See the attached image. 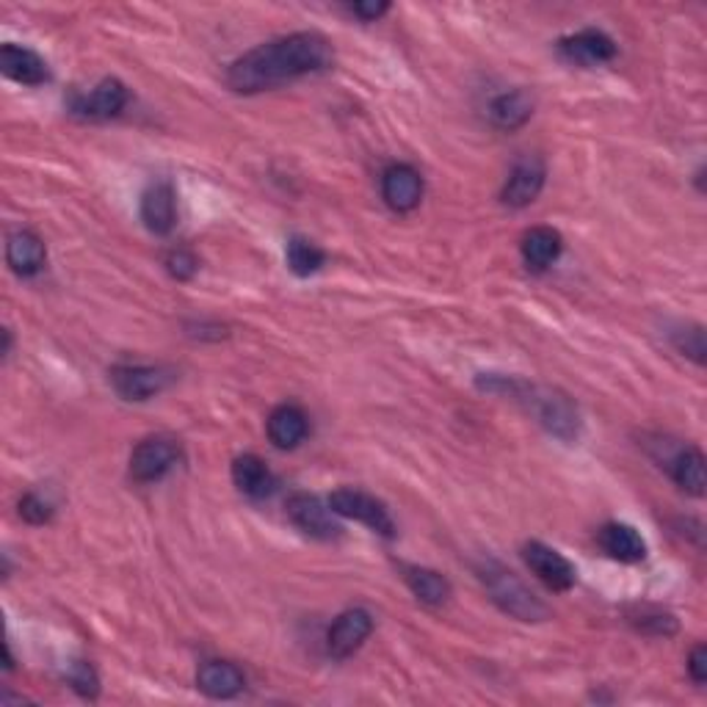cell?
<instances>
[{"label":"cell","instance_id":"8fae6325","mask_svg":"<svg viewBox=\"0 0 707 707\" xmlns=\"http://www.w3.org/2000/svg\"><path fill=\"white\" fill-rule=\"evenodd\" d=\"M382 197L395 214H409L423 199V175L409 164H393L382 175Z\"/></svg>","mask_w":707,"mask_h":707},{"label":"cell","instance_id":"44dd1931","mask_svg":"<svg viewBox=\"0 0 707 707\" xmlns=\"http://www.w3.org/2000/svg\"><path fill=\"white\" fill-rule=\"evenodd\" d=\"M6 260H9L11 271L20 277H33L42 271L44 266V243L37 232L17 230L9 236L6 243Z\"/></svg>","mask_w":707,"mask_h":707},{"label":"cell","instance_id":"d4e9b609","mask_svg":"<svg viewBox=\"0 0 707 707\" xmlns=\"http://www.w3.org/2000/svg\"><path fill=\"white\" fill-rule=\"evenodd\" d=\"M285 258H288V269H291L297 277L315 274V271H321V266L326 263V254L321 252L315 243L304 241V238H291V241H288Z\"/></svg>","mask_w":707,"mask_h":707},{"label":"cell","instance_id":"8992f818","mask_svg":"<svg viewBox=\"0 0 707 707\" xmlns=\"http://www.w3.org/2000/svg\"><path fill=\"white\" fill-rule=\"evenodd\" d=\"M330 506L337 517L362 522V526L387 539L395 537V522L389 517L387 506L373 498V495L360 492V489H337V492L330 495Z\"/></svg>","mask_w":707,"mask_h":707},{"label":"cell","instance_id":"5b68a950","mask_svg":"<svg viewBox=\"0 0 707 707\" xmlns=\"http://www.w3.org/2000/svg\"><path fill=\"white\" fill-rule=\"evenodd\" d=\"M288 517L299 531L308 537L321 539V542H332V539L343 537V526L337 522V514L332 511L330 500H321L310 492H293L285 503Z\"/></svg>","mask_w":707,"mask_h":707},{"label":"cell","instance_id":"3957f363","mask_svg":"<svg viewBox=\"0 0 707 707\" xmlns=\"http://www.w3.org/2000/svg\"><path fill=\"white\" fill-rule=\"evenodd\" d=\"M478 575H481V583L487 586L492 603L498 605L503 614L514 616V620L520 622H544L550 616L548 605H544L514 572L506 570L498 561H484V564L478 566Z\"/></svg>","mask_w":707,"mask_h":707},{"label":"cell","instance_id":"ba28073f","mask_svg":"<svg viewBox=\"0 0 707 707\" xmlns=\"http://www.w3.org/2000/svg\"><path fill=\"white\" fill-rule=\"evenodd\" d=\"M522 559H526L528 570L539 578L548 589L553 592H566V589L575 586L578 570L566 555H561L559 550L548 548L542 542H528L522 548Z\"/></svg>","mask_w":707,"mask_h":707},{"label":"cell","instance_id":"4fadbf2b","mask_svg":"<svg viewBox=\"0 0 707 707\" xmlns=\"http://www.w3.org/2000/svg\"><path fill=\"white\" fill-rule=\"evenodd\" d=\"M373 633V616L365 609H349L335 620V625L326 633V649L332 658H349L365 644Z\"/></svg>","mask_w":707,"mask_h":707},{"label":"cell","instance_id":"484cf974","mask_svg":"<svg viewBox=\"0 0 707 707\" xmlns=\"http://www.w3.org/2000/svg\"><path fill=\"white\" fill-rule=\"evenodd\" d=\"M633 625L644 633H653V636H672L677 633V620L666 611H653V609H642L638 616H633Z\"/></svg>","mask_w":707,"mask_h":707},{"label":"cell","instance_id":"ac0fdd59","mask_svg":"<svg viewBox=\"0 0 707 707\" xmlns=\"http://www.w3.org/2000/svg\"><path fill=\"white\" fill-rule=\"evenodd\" d=\"M232 484H236L247 498L263 500L274 492L277 478L260 456L243 454L232 461Z\"/></svg>","mask_w":707,"mask_h":707},{"label":"cell","instance_id":"7402d4cb","mask_svg":"<svg viewBox=\"0 0 707 707\" xmlns=\"http://www.w3.org/2000/svg\"><path fill=\"white\" fill-rule=\"evenodd\" d=\"M533 116V97L526 89H511L498 94L489 105V119L498 131H517Z\"/></svg>","mask_w":707,"mask_h":707},{"label":"cell","instance_id":"2e32d148","mask_svg":"<svg viewBox=\"0 0 707 707\" xmlns=\"http://www.w3.org/2000/svg\"><path fill=\"white\" fill-rule=\"evenodd\" d=\"M0 70L6 77L22 83V86H42L50 81V70L44 59L33 50L20 48V44H3L0 50Z\"/></svg>","mask_w":707,"mask_h":707},{"label":"cell","instance_id":"4dcf8cb0","mask_svg":"<svg viewBox=\"0 0 707 707\" xmlns=\"http://www.w3.org/2000/svg\"><path fill=\"white\" fill-rule=\"evenodd\" d=\"M387 11H389V3H384V0H378V3L376 0H360V3L352 6V14H356L365 22L378 20V17L387 14Z\"/></svg>","mask_w":707,"mask_h":707},{"label":"cell","instance_id":"9a60e30c","mask_svg":"<svg viewBox=\"0 0 707 707\" xmlns=\"http://www.w3.org/2000/svg\"><path fill=\"white\" fill-rule=\"evenodd\" d=\"M197 688L210 699H232L247 688V677L230 661H205L197 672Z\"/></svg>","mask_w":707,"mask_h":707},{"label":"cell","instance_id":"cb8c5ba5","mask_svg":"<svg viewBox=\"0 0 707 707\" xmlns=\"http://www.w3.org/2000/svg\"><path fill=\"white\" fill-rule=\"evenodd\" d=\"M672 478L677 481V487L683 492L694 495V498H703L705 495V454L699 448H686L672 459Z\"/></svg>","mask_w":707,"mask_h":707},{"label":"cell","instance_id":"5bb4252c","mask_svg":"<svg viewBox=\"0 0 707 707\" xmlns=\"http://www.w3.org/2000/svg\"><path fill=\"white\" fill-rule=\"evenodd\" d=\"M142 221L153 236H169L177 221V197L171 183L160 180L144 191L142 197Z\"/></svg>","mask_w":707,"mask_h":707},{"label":"cell","instance_id":"52a82bcc","mask_svg":"<svg viewBox=\"0 0 707 707\" xmlns=\"http://www.w3.org/2000/svg\"><path fill=\"white\" fill-rule=\"evenodd\" d=\"M171 371L155 365H116L111 371V384L125 401H149L171 384Z\"/></svg>","mask_w":707,"mask_h":707},{"label":"cell","instance_id":"6da1fadb","mask_svg":"<svg viewBox=\"0 0 707 707\" xmlns=\"http://www.w3.org/2000/svg\"><path fill=\"white\" fill-rule=\"evenodd\" d=\"M332 64H335V48L330 39L315 31H299L271 39L232 61L227 70V83L238 94H258L285 86L297 77L326 72Z\"/></svg>","mask_w":707,"mask_h":707},{"label":"cell","instance_id":"7c38bea8","mask_svg":"<svg viewBox=\"0 0 707 707\" xmlns=\"http://www.w3.org/2000/svg\"><path fill=\"white\" fill-rule=\"evenodd\" d=\"M559 53L564 55L570 64L578 66H597L609 64L616 59V42L605 31L597 28H586L572 37H564L559 42Z\"/></svg>","mask_w":707,"mask_h":707},{"label":"cell","instance_id":"83f0119b","mask_svg":"<svg viewBox=\"0 0 707 707\" xmlns=\"http://www.w3.org/2000/svg\"><path fill=\"white\" fill-rule=\"evenodd\" d=\"M675 346L680 349L683 354L692 356L694 362L703 365L705 362V330L703 326H688V330L675 332Z\"/></svg>","mask_w":707,"mask_h":707},{"label":"cell","instance_id":"ffe728a7","mask_svg":"<svg viewBox=\"0 0 707 707\" xmlns=\"http://www.w3.org/2000/svg\"><path fill=\"white\" fill-rule=\"evenodd\" d=\"M561 249H564V238H561L559 230L553 227H533L522 236L520 252L522 260H526L528 269L533 271H544L559 260Z\"/></svg>","mask_w":707,"mask_h":707},{"label":"cell","instance_id":"e0dca14e","mask_svg":"<svg viewBox=\"0 0 707 707\" xmlns=\"http://www.w3.org/2000/svg\"><path fill=\"white\" fill-rule=\"evenodd\" d=\"M600 548L614 561H622V564H638V561L647 559L644 537L633 526H625V522H609V526L600 528Z\"/></svg>","mask_w":707,"mask_h":707},{"label":"cell","instance_id":"f546056e","mask_svg":"<svg viewBox=\"0 0 707 707\" xmlns=\"http://www.w3.org/2000/svg\"><path fill=\"white\" fill-rule=\"evenodd\" d=\"M20 514L22 520H28L31 526H42V522H48L50 517H53V506H50L44 498H39V495L31 492L20 500Z\"/></svg>","mask_w":707,"mask_h":707},{"label":"cell","instance_id":"4316f807","mask_svg":"<svg viewBox=\"0 0 707 707\" xmlns=\"http://www.w3.org/2000/svg\"><path fill=\"white\" fill-rule=\"evenodd\" d=\"M66 680H70V686L75 688L77 694H83V697H97L100 680H97V675H94L92 666L83 664V661H77V664L70 666V672H66Z\"/></svg>","mask_w":707,"mask_h":707},{"label":"cell","instance_id":"603a6c76","mask_svg":"<svg viewBox=\"0 0 707 707\" xmlns=\"http://www.w3.org/2000/svg\"><path fill=\"white\" fill-rule=\"evenodd\" d=\"M404 581L420 603L426 605L448 603L450 583L448 578L439 575V572L426 570V566H404Z\"/></svg>","mask_w":707,"mask_h":707},{"label":"cell","instance_id":"9c48e42d","mask_svg":"<svg viewBox=\"0 0 707 707\" xmlns=\"http://www.w3.org/2000/svg\"><path fill=\"white\" fill-rule=\"evenodd\" d=\"M127 105V89L125 83L116 77H105L89 94H72L70 111L81 119L103 122L111 116H119L122 108Z\"/></svg>","mask_w":707,"mask_h":707},{"label":"cell","instance_id":"f1b7e54d","mask_svg":"<svg viewBox=\"0 0 707 707\" xmlns=\"http://www.w3.org/2000/svg\"><path fill=\"white\" fill-rule=\"evenodd\" d=\"M166 269H169V274L175 277V280L186 282L197 274L199 260L197 254L188 252V249H175V252H169V258H166Z\"/></svg>","mask_w":707,"mask_h":707},{"label":"cell","instance_id":"1f68e13d","mask_svg":"<svg viewBox=\"0 0 707 707\" xmlns=\"http://www.w3.org/2000/svg\"><path fill=\"white\" fill-rule=\"evenodd\" d=\"M688 672H692V680L697 683V686H703L707 680V649L703 644H699L692 653V658H688Z\"/></svg>","mask_w":707,"mask_h":707},{"label":"cell","instance_id":"7a4b0ae2","mask_svg":"<svg viewBox=\"0 0 707 707\" xmlns=\"http://www.w3.org/2000/svg\"><path fill=\"white\" fill-rule=\"evenodd\" d=\"M476 384L484 393L506 395V398L526 404L539 417V423L564 443H575L578 434H581V412L572 404L570 395L559 393V389L539 387V384L526 382V378L503 376V373H481Z\"/></svg>","mask_w":707,"mask_h":707},{"label":"cell","instance_id":"30bf717a","mask_svg":"<svg viewBox=\"0 0 707 707\" xmlns=\"http://www.w3.org/2000/svg\"><path fill=\"white\" fill-rule=\"evenodd\" d=\"M544 180H548L544 160L539 158V155H526V158L517 160L514 169H511L500 199H503V205H509V208H528V205L542 194Z\"/></svg>","mask_w":707,"mask_h":707},{"label":"cell","instance_id":"277c9868","mask_svg":"<svg viewBox=\"0 0 707 707\" xmlns=\"http://www.w3.org/2000/svg\"><path fill=\"white\" fill-rule=\"evenodd\" d=\"M183 445L180 439L155 434V437L142 439L131 456V476L142 484L160 481L171 467L180 465Z\"/></svg>","mask_w":707,"mask_h":707},{"label":"cell","instance_id":"d6986e66","mask_svg":"<svg viewBox=\"0 0 707 707\" xmlns=\"http://www.w3.org/2000/svg\"><path fill=\"white\" fill-rule=\"evenodd\" d=\"M310 432V420L302 406L282 404L269 415V439L280 450H293Z\"/></svg>","mask_w":707,"mask_h":707}]
</instances>
